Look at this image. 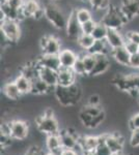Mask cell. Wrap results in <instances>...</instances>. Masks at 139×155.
Listing matches in <instances>:
<instances>
[{
  "mask_svg": "<svg viewBox=\"0 0 139 155\" xmlns=\"http://www.w3.org/2000/svg\"><path fill=\"white\" fill-rule=\"evenodd\" d=\"M54 95L62 107H73L81 101L82 90L77 83L68 87L57 85L54 89Z\"/></svg>",
  "mask_w": 139,
  "mask_h": 155,
  "instance_id": "1",
  "label": "cell"
},
{
  "mask_svg": "<svg viewBox=\"0 0 139 155\" xmlns=\"http://www.w3.org/2000/svg\"><path fill=\"white\" fill-rule=\"evenodd\" d=\"M112 84L120 91L127 92L132 97L139 95V74H116L111 80Z\"/></svg>",
  "mask_w": 139,
  "mask_h": 155,
  "instance_id": "2",
  "label": "cell"
},
{
  "mask_svg": "<svg viewBox=\"0 0 139 155\" xmlns=\"http://www.w3.org/2000/svg\"><path fill=\"white\" fill-rule=\"evenodd\" d=\"M101 22L108 29H114L120 31V29L128 23V20L126 19L123 12L120 11V7L110 5L109 8L104 12Z\"/></svg>",
  "mask_w": 139,
  "mask_h": 155,
  "instance_id": "3",
  "label": "cell"
},
{
  "mask_svg": "<svg viewBox=\"0 0 139 155\" xmlns=\"http://www.w3.org/2000/svg\"><path fill=\"white\" fill-rule=\"evenodd\" d=\"M45 18L52 27L56 29H65L68 22V17H65L64 12L54 3H49L45 6Z\"/></svg>",
  "mask_w": 139,
  "mask_h": 155,
  "instance_id": "4",
  "label": "cell"
},
{
  "mask_svg": "<svg viewBox=\"0 0 139 155\" xmlns=\"http://www.w3.org/2000/svg\"><path fill=\"white\" fill-rule=\"evenodd\" d=\"M20 22L12 20H4L1 22V34L9 44H16L21 38V28Z\"/></svg>",
  "mask_w": 139,
  "mask_h": 155,
  "instance_id": "5",
  "label": "cell"
},
{
  "mask_svg": "<svg viewBox=\"0 0 139 155\" xmlns=\"http://www.w3.org/2000/svg\"><path fill=\"white\" fill-rule=\"evenodd\" d=\"M35 124L40 131L45 134H58L59 130V126H58V122L55 119L54 116L48 117L45 115L39 116L35 119Z\"/></svg>",
  "mask_w": 139,
  "mask_h": 155,
  "instance_id": "6",
  "label": "cell"
},
{
  "mask_svg": "<svg viewBox=\"0 0 139 155\" xmlns=\"http://www.w3.org/2000/svg\"><path fill=\"white\" fill-rule=\"evenodd\" d=\"M22 12L25 19L32 18L34 20H41L45 18V7L41 5L39 0H25Z\"/></svg>",
  "mask_w": 139,
  "mask_h": 155,
  "instance_id": "7",
  "label": "cell"
},
{
  "mask_svg": "<svg viewBox=\"0 0 139 155\" xmlns=\"http://www.w3.org/2000/svg\"><path fill=\"white\" fill-rule=\"evenodd\" d=\"M40 48L43 54L58 55L61 51V42L53 35H44L40 39Z\"/></svg>",
  "mask_w": 139,
  "mask_h": 155,
  "instance_id": "8",
  "label": "cell"
},
{
  "mask_svg": "<svg viewBox=\"0 0 139 155\" xmlns=\"http://www.w3.org/2000/svg\"><path fill=\"white\" fill-rule=\"evenodd\" d=\"M65 33H67V36L69 37V39L73 41H77V39L82 34L81 24H80V22L77 19L75 8H73L69 14V16H68Z\"/></svg>",
  "mask_w": 139,
  "mask_h": 155,
  "instance_id": "9",
  "label": "cell"
},
{
  "mask_svg": "<svg viewBox=\"0 0 139 155\" xmlns=\"http://www.w3.org/2000/svg\"><path fill=\"white\" fill-rule=\"evenodd\" d=\"M11 126V136L17 141H24L28 137L29 127L28 123L22 120H12L9 122Z\"/></svg>",
  "mask_w": 139,
  "mask_h": 155,
  "instance_id": "10",
  "label": "cell"
},
{
  "mask_svg": "<svg viewBox=\"0 0 139 155\" xmlns=\"http://www.w3.org/2000/svg\"><path fill=\"white\" fill-rule=\"evenodd\" d=\"M105 117H106L105 111H103L100 115L95 116V117L87 114L86 112L83 111V110H81L79 113V119H80V121H81V123L85 127L90 128V129L97 128L98 126H100L101 124H102V122L105 120Z\"/></svg>",
  "mask_w": 139,
  "mask_h": 155,
  "instance_id": "11",
  "label": "cell"
},
{
  "mask_svg": "<svg viewBox=\"0 0 139 155\" xmlns=\"http://www.w3.org/2000/svg\"><path fill=\"white\" fill-rule=\"evenodd\" d=\"M120 7L128 22L139 17V0H122Z\"/></svg>",
  "mask_w": 139,
  "mask_h": 155,
  "instance_id": "12",
  "label": "cell"
},
{
  "mask_svg": "<svg viewBox=\"0 0 139 155\" xmlns=\"http://www.w3.org/2000/svg\"><path fill=\"white\" fill-rule=\"evenodd\" d=\"M105 142L113 154H120L123 152L125 141H123V137L118 132L105 134Z\"/></svg>",
  "mask_w": 139,
  "mask_h": 155,
  "instance_id": "13",
  "label": "cell"
},
{
  "mask_svg": "<svg viewBox=\"0 0 139 155\" xmlns=\"http://www.w3.org/2000/svg\"><path fill=\"white\" fill-rule=\"evenodd\" d=\"M35 62H36L39 66L46 67V68H50V69H53V71H58L60 68H61L58 55L42 54L39 58L35 60Z\"/></svg>",
  "mask_w": 139,
  "mask_h": 155,
  "instance_id": "14",
  "label": "cell"
},
{
  "mask_svg": "<svg viewBox=\"0 0 139 155\" xmlns=\"http://www.w3.org/2000/svg\"><path fill=\"white\" fill-rule=\"evenodd\" d=\"M111 63L108 58V55H96V64L95 67L88 76L90 77H97L104 74L108 69L110 68Z\"/></svg>",
  "mask_w": 139,
  "mask_h": 155,
  "instance_id": "15",
  "label": "cell"
},
{
  "mask_svg": "<svg viewBox=\"0 0 139 155\" xmlns=\"http://www.w3.org/2000/svg\"><path fill=\"white\" fill-rule=\"evenodd\" d=\"M60 137H61V143L64 148L76 149V147H79V136L75 131H72L71 129L59 131Z\"/></svg>",
  "mask_w": 139,
  "mask_h": 155,
  "instance_id": "16",
  "label": "cell"
},
{
  "mask_svg": "<svg viewBox=\"0 0 139 155\" xmlns=\"http://www.w3.org/2000/svg\"><path fill=\"white\" fill-rule=\"evenodd\" d=\"M77 74L73 71V68H61L58 71V85L59 86L68 87L76 83Z\"/></svg>",
  "mask_w": 139,
  "mask_h": 155,
  "instance_id": "17",
  "label": "cell"
},
{
  "mask_svg": "<svg viewBox=\"0 0 139 155\" xmlns=\"http://www.w3.org/2000/svg\"><path fill=\"white\" fill-rule=\"evenodd\" d=\"M60 61V65L64 68H73L76 60L78 58V54H76L73 50L69 48L62 49L60 53L58 54Z\"/></svg>",
  "mask_w": 139,
  "mask_h": 155,
  "instance_id": "18",
  "label": "cell"
},
{
  "mask_svg": "<svg viewBox=\"0 0 139 155\" xmlns=\"http://www.w3.org/2000/svg\"><path fill=\"white\" fill-rule=\"evenodd\" d=\"M106 41L110 46L111 49L120 48V47L125 46V36L120 33V30L114 29H108L107 36H106Z\"/></svg>",
  "mask_w": 139,
  "mask_h": 155,
  "instance_id": "19",
  "label": "cell"
},
{
  "mask_svg": "<svg viewBox=\"0 0 139 155\" xmlns=\"http://www.w3.org/2000/svg\"><path fill=\"white\" fill-rule=\"evenodd\" d=\"M110 56L116 61V63H118L122 66L129 67L130 65V58L131 54L126 50L125 47H120V48L112 49Z\"/></svg>",
  "mask_w": 139,
  "mask_h": 155,
  "instance_id": "20",
  "label": "cell"
},
{
  "mask_svg": "<svg viewBox=\"0 0 139 155\" xmlns=\"http://www.w3.org/2000/svg\"><path fill=\"white\" fill-rule=\"evenodd\" d=\"M40 67L39 77L41 78L44 82L51 87H56L58 85V71H53V69L46 68V67Z\"/></svg>",
  "mask_w": 139,
  "mask_h": 155,
  "instance_id": "21",
  "label": "cell"
},
{
  "mask_svg": "<svg viewBox=\"0 0 139 155\" xmlns=\"http://www.w3.org/2000/svg\"><path fill=\"white\" fill-rule=\"evenodd\" d=\"M100 143V136L99 137H79V148L82 150L83 152H89L95 151L97 149L98 145Z\"/></svg>",
  "mask_w": 139,
  "mask_h": 155,
  "instance_id": "22",
  "label": "cell"
},
{
  "mask_svg": "<svg viewBox=\"0 0 139 155\" xmlns=\"http://www.w3.org/2000/svg\"><path fill=\"white\" fill-rule=\"evenodd\" d=\"M54 87L49 86L46 82H44L41 78H36L32 81V88L31 93L36 94V95H42V94H47L50 92H54Z\"/></svg>",
  "mask_w": 139,
  "mask_h": 155,
  "instance_id": "23",
  "label": "cell"
},
{
  "mask_svg": "<svg viewBox=\"0 0 139 155\" xmlns=\"http://www.w3.org/2000/svg\"><path fill=\"white\" fill-rule=\"evenodd\" d=\"M46 146L47 149L51 152L59 154L60 151L62 150V143H61V137H60L59 132L54 134H48L46 139Z\"/></svg>",
  "mask_w": 139,
  "mask_h": 155,
  "instance_id": "24",
  "label": "cell"
},
{
  "mask_svg": "<svg viewBox=\"0 0 139 155\" xmlns=\"http://www.w3.org/2000/svg\"><path fill=\"white\" fill-rule=\"evenodd\" d=\"M112 49L105 41H96L95 45L88 50V53L92 55H110Z\"/></svg>",
  "mask_w": 139,
  "mask_h": 155,
  "instance_id": "25",
  "label": "cell"
},
{
  "mask_svg": "<svg viewBox=\"0 0 139 155\" xmlns=\"http://www.w3.org/2000/svg\"><path fill=\"white\" fill-rule=\"evenodd\" d=\"M2 90H3V93L5 94V96L7 97V98L12 99V101H17V99H19L20 97L23 95V94L20 92L19 88L17 87L15 81L7 82V83H5Z\"/></svg>",
  "mask_w": 139,
  "mask_h": 155,
  "instance_id": "26",
  "label": "cell"
},
{
  "mask_svg": "<svg viewBox=\"0 0 139 155\" xmlns=\"http://www.w3.org/2000/svg\"><path fill=\"white\" fill-rule=\"evenodd\" d=\"M15 83H16L17 87L19 88L20 92H21L23 95L25 94L31 93V88H32V82L29 79H27L26 77L23 74H20L19 76L16 77V79L14 80Z\"/></svg>",
  "mask_w": 139,
  "mask_h": 155,
  "instance_id": "27",
  "label": "cell"
},
{
  "mask_svg": "<svg viewBox=\"0 0 139 155\" xmlns=\"http://www.w3.org/2000/svg\"><path fill=\"white\" fill-rule=\"evenodd\" d=\"M96 39L93 38L92 34H81L79 38L77 39V44L82 50H84L85 52H87L92 47L95 45Z\"/></svg>",
  "mask_w": 139,
  "mask_h": 155,
  "instance_id": "28",
  "label": "cell"
},
{
  "mask_svg": "<svg viewBox=\"0 0 139 155\" xmlns=\"http://www.w3.org/2000/svg\"><path fill=\"white\" fill-rule=\"evenodd\" d=\"M107 32H108L107 27L102 22H97L96 28L92 33V35L93 36V38L96 41H105L106 36H107Z\"/></svg>",
  "mask_w": 139,
  "mask_h": 155,
  "instance_id": "29",
  "label": "cell"
},
{
  "mask_svg": "<svg viewBox=\"0 0 139 155\" xmlns=\"http://www.w3.org/2000/svg\"><path fill=\"white\" fill-rule=\"evenodd\" d=\"M88 3L96 12H106L110 7V0H88Z\"/></svg>",
  "mask_w": 139,
  "mask_h": 155,
  "instance_id": "30",
  "label": "cell"
},
{
  "mask_svg": "<svg viewBox=\"0 0 139 155\" xmlns=\"http://www.w3.org/2000/svg\"><path fill=\"white\" fill-rule=\"evenodd\" d=\"M76 11V16H77L78 21L80 22V24H83L87 21L93 20L92 14L89 9L85 8V7H79V8H75Z\"/></svg>",
  "mask_w": 139,
  "mask_h": 155,
  "instance_id": "31",
  "label": "cell"
},
{
  "mask_svg": "<svg viewBox=\"0 0 139 155\" xmlns=\"http://www.w3.org/2000/svg\"><path fill=\"white\" fill-rule=\"evenodd\" d=\"M82 58H83V62H84V66L85 69H86L87 74H89L92 71L95 67L96 64V55H92L88 52H85V53L82 54Z\"/></svg>",
  "mask_w": 139,
  "mask_h": 155,
  "instance_id": "32",
  "label": "cell"
},
{
  "mask_svg": "<svg viewBox=\"0 0 139 155\" xmlns=\"http://www.w3.org/2000/svg\"><path fill=\"white\" fill-rule=\"evenodd\" d=\"M97 155H113L112 151L108 147V145L105 142V134L100 136V143H99L97 149L95 150Z\"/></svg>",
  "mask_w": 139,
  "mask_h": 155,
  "instance_id": "33",
  "label": "cell"
},
{
  "mask_svg": "<svg viewBox=\"0 0 139 155\" xmlns=\"http://www.w3.org/2000/svg\"><path fill=\"white\" fill-rule=\"evenodd\" d=\"M73 71L76 72L77 76H88L84 66V62H83L82 54L78 55V58L76 60L74 66H73Z\"/></svg>",
  "mask_w": 139,
  "mask_h": 155,
  "instance_id": "34",
  "label": "cell"
},
{
  "mask_svg": "<svg viewBox=\"0 0 139 155\" xmlns=\"http://www.w3.org/2000/svg\"><path fill=\"white\" fill-rule=\"evenodd\" d=\"M96 25H97V21L95 20H90L85 23L81 24V30L83 34H92L93 30L96 28Z\"/></svg>",
  "mask_w": 139,
  "mask_h": 155,
  "instance_id": "35",
  "label": "cell"
},
{
  "mask_svg": "<svg viewBox=\"0 0 139 155\" xmlns=\"http://www.w3.org/2000/svg\"><path fill=\"white\" fill-rule=\"evenodd\" d=\"M125 39L129 41H132L134 44L139 46V31H135V30H129L125 33Z\"/></svg>",
  "mask_w": 139,
  "mask_h": 155,
  "instance_id": "36",
  "label": "cell"
},
{
  "mask_svg": "<svg viewBox=\"0 0 139 155\" xmlns=\"http://www.w3.org/2000/svg\"><path fill=\"white\" fill-rule=\"evenodd\" d=\"M2 1L5 2L7 5H9L15 9H22L25 0H2Z\"/></svg>",
  "mask_w": 139,
  "mask_h": 155,
  "instance_id": "37",
  "label": "cell"
},
{
  "mask_svg": "<svg viewBox=\"0 0 139 155\" xmlns=\"http://www.w3.org/2000/svg\"><path fill=\"white\" fill-rule=\"evenodd\" d=\"M129 128L131 130H134V129H138L139 128V113L134 114L132 117L129 120Z\"/></svg>",
  "mask_w": 139,
  "mask_h": 155,
  "instance_id": "38",
  "label": "cell"
},
{
  "mask_svg": "<svg viewBox=\"0 0 139 155\" xmlns=\"http://www.w3.org/2000/svg\"><path fill=\"white\" fill-rule=\"evenodd\" d=\"M130 144L134 148L139 147V128L132 130V134H131V137H130Z\"/></svg>",
  "mask_w": 139,
  "mask_h": 155,
  "instance_id": "39",
  "label": "cell"
},
{
  "mask_svg": "<svg viewBox=\"0 0 139 155\" xmlns=\"http://www.w3.org/2000/svg\"><path fill=\"white\" fill-rule=\"evenodd\" d=\"M0 140H1V147L3 149H5L12 144V140H14V139L12 137L11 134H2L1 132V137H0Z\"/></svg>",
  "mask_w": 139,
  "mask_h": 155,
  "instance_id": "40",
  "label": "cell"
},
{
  "mask_svg": "<svg viewBox=\"0 0 139 155\" xmlns=\"http://www.w3.org/2000/svg\"><path fill=\"white\" fill-rule=\"evenodd\" d=\"M123 47H125L126 50H127V51H128L131 55L138 53V45L134 44V42H132V41H126L125 46H123Z\"/></svg>",
  "mask_w": 139,
  "mask_h": 155,
  "instance_id": "41",
  "label": "cell"
},
{
  "mask_svg": "<svg viewBox=\"0 0 139 155\" xmlns=\"http://www.w3.org/2000/svg\"><path fill=\"white\" fill-rule=\"evenodd\" d=\"M129 67L133 69H139V54H133L131 55V58H130V65Z\"/></svg>",
  "mask_w": 139,
  "mask_h": 155,
  "instance_id": "42",
  "label": "cell"
},
{
  "mask_svg": "<svg viewBox=\"0 0 139 155\" xmlns=\"http://www.w3.org/2000/svg\"><path fill=\"white\" fill-rule=\"evenodd\" d=\"M87 104H90V106H100L101 104V97L99 94H92L89 97H88L87 101Z\"/></svg>",
  "mask_w": 139,
  "mask_h": 155,
  "instance_id": "43",
  "label": "cell"
},
{
  "mask_svg": "<svg viewBox=\"0 0 139 155\" xmlns=\"http://www.w3.org/2000/svg\"><path fill=\"white\" fill-rule=\"evenodd\" d=\"M25 155H45V153L41 148H39L36 146H32L27 150Z\"/></svg>",
  "mask_w": 139,
  "mask_h": 155,
  "instance_id": "44",
  "label": "cell"
},
{
  "mask_svg": "<svg viewBox=\"0 0 139 155\" xmlns=\"http://www.w3.org/2000/svg\"><path fill=\"white\" fill-rule=\"evenodd\" d=\"M59 155H78L75 149H69V148H62L60 151Z\"/></svg>",
  "mask_w": 139,
  "mask_h": 155,
  "instance_id": "45",
  "label": "cell"
},
{
  "mask_svg": "<svg viewBox=\"0 0 139 155\" xmlns=\"http://www.w3.org/2000/svg\"><path fill=\"white\" fill-rule=\"evenodd\" d=\"M82 155H97L95 151H89V152H83Z\"/></svg>",
  "mask_w": 139,
  "mask_h": 155,
  "instance_id": "46",
  "label": "cell"
},
{
  "mask_svg": "<svg viewBox=\"0 0 139 155\" xmlns=\"http://www.w3.org/2000/svg\"><path fill=\"white\" fill-rule=\"evenodd\" d=\"M45 155H59L57 153H55V152H51V151H48L47 153H45Z\"/></svg>",
  "mask_w": 139,
  "mask_h": 155,
  "instance_id": "47",
  "label": "cell"
},
{
  "mask_svg": "<svg viewBox=\"0 0 139 155\" xmlns=\"http://www.w3.org/2000/svg\"><path fill=\"white\" fill-rule=\"evenodd\" d=\"M113 155H123V153H120V154H113Z\"/></svg>",
  "mask_w": 139,
  "mask_h": 155,
  "instance_id": "48",
  "label": "cell"
},
{
  "mask_svg": "<svg viewBox=\"0 0 139 155\" xmlns=\"http://www.w3.org/2000/svg\"><path fill=\"white\" fill-rule=\"evenodd\" d=\"M137 101H138V104H139V95H138V97H137Z\"/></svg>",
  "mask_w": 139,
  "mask_h": 155,
  "instance_id": "49",
  "label": "cell"
},
{
  "mask_svg": "<svg viewBox=\"0 0 139 155\" xmlns=\"http://www.w3.org/2000/svg\"><path fill=\"white\" fill-rule=\"evenodd\" d=\"M78 1H85V0H78ZM87 1H88V0H87Z\"/></svg>",
  "mask_w": 139,
  "mask_h": 155,
  "instance_id": "50",
  "label": "cell"
},
{
  "mask_svg": "<svg viewBox=\"0 0 139 155\" xmlns=\"http://www.w3.org/2000/svg\"><path fill=\"white\" fill-rule=\"evenodd\" d=\"M138 54H139V46H138Z\"/></svg>",
  "mask_w": 139,
  "mask_h": 155,
  "instance_id": "51",
  "label": "cell"
},
{
  "mask_svg": "<svg viewBox=\"0 0 139 155\" xmlns=\"http://www.w3.org/2000/svg\"><path fill=\"white\" fill-rule=\"evenodd\" d=\"M52 1H57V0H52Z\"/></svg>",
  "mask_w": 139,
  "mask_h": 155,
  "instance_id": "52",
  "label": "cell"
}]
</instances>
